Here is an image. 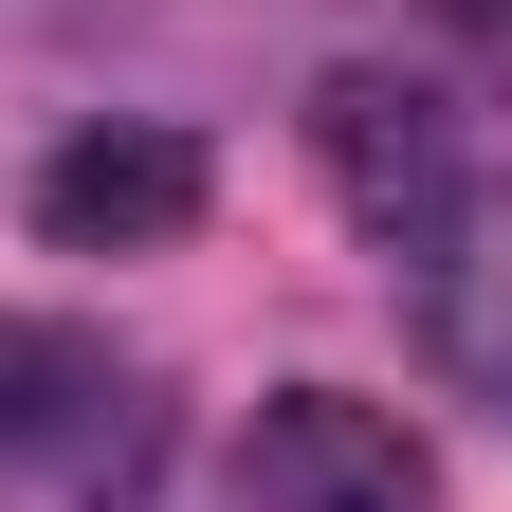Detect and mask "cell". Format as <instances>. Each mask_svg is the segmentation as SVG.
Returning a JSON list of instances; mask_svg holds the SVG:
<instances>
[{"label":"cell","instance_id":"3957f363","mask_svg":"<svg viewBox=\"0 0 512 512\" xmlns=\"http://www.w3.org/2000/svg\"><path fill=\"white\" fill-rule=\"evenodd\" d=\"M311 165H330V202H348V220L403 238V220L458 202V110H439L421 74H330V92H311Z\"/></svg>","mask_w":512,"mask_h":512},{"label":"cell","instance_id":"6da1fadb","mask_svg":"<svg viewBox=\"0 0 512 512\" xmlns=\"http://www.w3.org/2000/svg\"><path fill=\"white\" fill-rule=\"evenodd\" d=\"M0 458L74 476L92 512L147 494V384H128L92 330H55V311H0Z\"/></svg>","mask_w":512,"mask_h":512},{"label":"cell","instance_id":"7a4b0ae2","mask_svg":"<svg viewBox=\"0 0 512 512\" xmlns=\"http://www.w3.org/2000/svg\"><path fill=\"white\" fill-rule=\"evenodd\" d=\"M439 458L403 403H366V384H275L238 439V512H421Z\"/></svg>","mask_w":512,"mask_h":512},{"label":"cell","instance_id":"277c9868","mask_svg":"<svg viewBox=\"0 0 512 512\" xmlns=\"http://www.w3.org/2000/svg\"><path fill=\"white\" fill-rule=\"evenodd\" d=\"M183 220H202V147L183 128H74L37 165V238L55 256H165Z\"/></svg>","mask_w":512,"mask_h":512},{"label":"cell","instance_id":"5b68a950","mask_svg":"<svg viewBox=\"0 0 512 512\" xmlns=\"http://www.w3.org/2000/svg\"><path fill=\"white\" fill-rule=\"evenodd\" d=\"M421 330H439V366H458L476 403H512V165L439 202V238H421Z\"/></svg>","mask_w":512,"mask_h":512}]
</instances>
